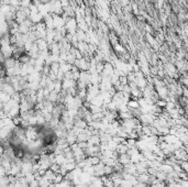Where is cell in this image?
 Segmentation results:
<instances>
[{
	"instance_id": "6da1fadb",
	"label": "cell",
	"mask_w": 188,
	"mask_h": 187,
	"mask_svg": "<svg viewBox=\"0 0 188 187\" xmlns=\"http://www.w3.org/2000/svg\"><path fill=\"white\" fill-rule=\"evenodd\" d=\"M94 170H95V176H97V177L105 176V165L101 162L94 165Z\"/></svg>"
},
{
	"instance_id": "7a4b0ae2",
	"label": "cell",
	"mask_w": 188,
	"mask_h": 187,
	"mask_svg": "<svg viewBox=\"0 0 188 187\" xmlns=\"http://www.w3.org/2000/svg\"><path fill=\"white\" fill-rule=\"evenodd\" d=\"M166 67H165V72H166V75H168L169 77H176V74H177V69L174 66V64L172 63H167Z\"/></svg>"
},
{
	"instance_id": "3957f363",
	"label": "cell",
	"mask_w": 188,
	"mask_h": 187,
	"mask_svg": "<svg viewBox=\"0 0 188 187\" xmlns=\"http://www.w3.org/2000/svg\"><path fill=\"white\" fill-rule=\"evenodd\" d=\"M65 140L66 142L71 145V144H74V143L77 142V135L74 133L72 130H68L67 132H66V135H65Z\"/></svg>"
},
{
	"instance_id": "277c9868",
	"label": "cell",
	"mask_w": 188,
	"mask_h": 187,
	"mask_svg": "<svg viewBox=\"0 0 188 187\" xmlns=\"http://www.w3.org/2000/svg\"><path fill=\"white\" fill-rule=\"evenodd\" d=\"M88 145H97L98 146L100 144V138H99V134H94L88 139L87 141Z\"/></svg>"
},
{
	"instance_id": "5b68a950",
	"label": "cell",
	"mask_w": 188,
	"mask_h": 187,
	"mask_svg": "<svg viewBox=\"0 0 188 187\" xmlns=\"http://www.w3.org/2000/svg\"><path fill=\"white\" fill-rule=\"evenodd\" d=\"M127 106H128L129 110H134V109H139L140 108L138 99H131V100H129V101L127 102Z\"/></svg>"
},
{
	"instance_id": "8992f818",
	"label": "cell",
	"mask_w": 188,
	"mask_h": 187,
	"mask_svg": "<svg viewBox=\"0 0 188 187\" xmlns=\"http://www.w3.org/2000/svg\"><path fill=\"white\" fill-rule=\"evenodd\" d=\"M129 148L127 144H124V143H120V144H118L117 148H116V152H117L118 154H125L127 152H128Z\"/></svg>"
},
{
	"instance_id": "52a82bcc",
	"label": "cell",
	"mask_w": 188,
	"mask_h": 187,
	"mask_svg": "<svg viewBox=\"0 0 188 187\" xmlns=\"http://www.w3.org/2000/svg\"><path fill=\"white\" fill-rule=\"evenodd\" d=\"M177 137L176 135H173V134H165L164 135V141L166 143H168V144H174L176 141H177Z\"/></svg>"
},
{
	"instance_id": "ba28073f",
	"label": "cell",
	"mask_w": 188,
	"mask_h": 187,
	"mask_svg": "<svg viewBox=\"0 0 188 187\" xmlns=\"http://www.w3.org/2000/svg\"><path fill=\"white\" fill-rule=\"evenodd\" d=\"M38 182H39V187H49L50 184H51V182L47 181L44 176H42L41 178L39 179Z\"/></svg>"
},
{
	"instance_id": "9c48e42d",
	"label": "cell",
	"mask_w": 188,
	"mask_h": 187,
	"mask_svg": "<svg viewBox=\"0 0 188 187\" xmlns=\"http://www.w3.org/2000/svg\"><path fill=\"white\" fill-rule=\"evenodd\" d=\"M11 97L9 95H7L6 93L0 90V102H2V104H6V102H8L10 100Z\"/></svg>"
},
{
	"instance_id": "30bf717a",
	"label": "cell",
	"mask_w": 188,
	"mask_h": 187,
	"mask_svg": "<svg viewBox=\"0 0 188 187\" xmlns=\"http://www.w3.org/2000/svg\"><path fill=\"white\" fill-rule=\"evenodd\" d=\"M43 176L47 179V181H50L51 183H52L53 178H54V176H55V173H53L52 170H51L49 168V170H46V172H45V174H44Z\"/></svg>"
},
{
	"instance_id": "8fae6325",
	"label": "cell",
	"mask_w": 188,
	"mask_h": 187,
	"mask_svg": "<svg viewBox=\"0 0 188 187\" xmlns=\"http://www.w3.org/2000/svg\"><path fill=\"white\" fill-rule=\"evenodd\" d=\"M63 179H64V176L61 175L60 173H55V176H54V178H53L52 183H54V184H60Z\"/></svg>"
},
{
	"instance_id": "7c38bea8",
	"label": "cell",
	"mask_w": 188,
	"mask_h": 187,
	"mask_svg": "<svg viewBox=\"0 0 188 187\" xmlns=\"http://www.w3.org/2000/svg\"><path fill=\"white\" fill-rule=\"evenodd\" d=\"M24 178H25V181H27L28 184H29L31 182L35 181V176H34L33 173H28V174H24Z\"/></svg>"
},
{
	"instance_id": "4fadbf2b",
	"label": "cell",
	"mask_w": 188,
	"mask_h": 187,
	"mask_svg": "<svg viewBox=\"0 0 188 187\" xmlns=\"http://www.w3.org/2000/svg\"><path fill=\"white\" fill-rule=\"evenodd\" d=\"M113 173V167L112 166H107L105 165V176H109Z\"/></svg>"
},
{
	"instance_id": "5bb4252c",
	"label": "cell",
	"mask_w": 188,
	"mask_h": 187,
	"mask_svg": "<svg viewBox=\"0 0 188 187\" xmlns=\"http://www.w3.org/2000/svg\"><path fill=\"white\" fill-rule=\"evenodd\" d=\"M60 165L56 164V163H53V164H51V166H50V170H52L53 173H58V170H60Z\"/></svg>"
},
{
	"instance_id": "9a60e30c",
	"label": "cell",
	"mask_w": 188,
	"mask_h": 187,
	"mask_svg": "<svg viewBox=\"0 0 188 187\" xmlns=\"http://www.w3.org/2000/svg\"><path fill=\"white\" fill-rule=\"evenodd\" d=\"M155 106H157L158 108H165V106H166V100H164V99H158L157 101L155 102Z\"/></svg>"
},
{
	"instance_id": "2e32d148",
	"label": "cell",
	"mask_w": 188,
	"mask_h": 187,
	"mask_svg": "<svg viewBox=\"0 0 188 187\" xmlns=\"http://www.w3.org/2000/svg\"><path fill=\"white\" fill-rule=\"evenodd\" d=\"M28 187H39V182L38 181H33L31 183L28 184Z\"/></svg>"
},
{
	"instance_id": "e0dca14e",
	"label": "cell",
	"mask_w": 188,
	"mask_h": 187,
	"mask_svg": "<svg viewBox=\"0 0 188 187\" xmlns=\"http://www.w3.org/2000/svg\"><path fill=\"white\" fill-rule=\"evenodd\" d=\"M5 117H6V115H5V112H3V110H0V119L5 118Z\"/></svg>"
},
{
	"instance_id": "ac0fdd59",
	"label": "cell",
	"mask_w": 188,
	"mask_h": 187,
	"mask_svg": "<svg viewBox=\"0 0 188 187\" xmlns=\"http://www.w3.org/2000/svg\"><path fill=\"white\" fill-rule=\"evenodd\" d=\"M49 187H61L60 184H54V183H51Z\"/></svg>"
},
{
	"instance_id": "d6986e66",
	"label": "cell",
	"mask_w": 188,
	"mask_h": 187,
	"mask_svg": "<svg viewBox=\"0 0 188 187\" xmlns=\"http://www.w3.org/2000/svg\"><path fill=\"white\" fill-rule=\"evenodd\" d=\"M2 108H3V104L2 102H0V110H2Z\"/></svg>"
},
{
	"instance_id": "ffe728a7",
	"label": "cell",
	"mask_w": 188,
	"mask_h": 187,
	"mask_svg": "<svg viewBox=\"0 0 188 187\" xmlns=\"http://www.w3.org/2000/svg\"><path fill=\"white\" fill-rule=\"evenodd\" d=\"M112 187H119V186H112Z\"/></svg>"
},
{
	"instance_id": "44dd1931",
	"label": "cell",
	"mask_w": 188,
	"mask_h": 187,
	"mask_svg": "<svg viewBox=\"0 0 188 187\" xmlns=\"http://www.w3.org/2000/svg\"><path fill=\"white\" fill-rule=\"evenodd\" d=\"M0 165H1V164H0Z\"/></svg>"
}]
</instances>
